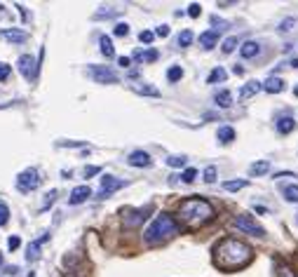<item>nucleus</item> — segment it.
<instances>
[{
	"label": "nucleus",
	"instance_id": "obj_1",
	"mask_svg": "<svg viewBox=\"0 0 298 277\" xmlns=\"http://www.w3.org/2000/svg\"><path fill=\"white\" fill-rule=\"evenodd\" d=\"M251 261V249L235 238H226L216 247V265L223 270H237Z\"/></svg>",
	"mask_w": 298,
	"mask_h": 277
},
{
	"label": "nucleus",
	"instance_id": "obj_2",
	"mask_svg": "<svg viewBox=\"0 0 298 277\" xmlns=\"http://www.w3.org/2000/svg\"><path fill=\"white\" fill-rule=\"evenodd\" d=\"M178 216L188 225H202L214 219V207L202 198H188L178 204Z\"/></svg>",
	"mask_w": 298,
	"mask_h": 277
},
{
	"label": "nucleus",
	"instance_id": "obj_3",
	"mask_svg": "<svg viewBox=\"0 0 298 277\" xmlns=\"http://www.w3.org/2000/svg\"><path fill=\"white\" fill-rule=\"evenodd\" d=\"M176 233H178V223L174 221V216H169V214H158L155 221L146 228L143 238H146L148 244H158V242H162V240L174 238Z\"/></svg>",
	"mask_w": 298,
	"mask_h": 277
},
{
	"label": "nucleus",
	"instance_id": "obj_4",
	"mask_svg": "<svg viewBox=\"0 0 298 277\" xmlns=\"http://www.w3.org/2000/svg\"><path fill=\"white\" fill-rule=\"evenodd\" d=\"M40 185V174L35 167H28L24 172L17 176V188L21 190V193H31V190H35Z\"/></svg>",
	"mask_w": 298,
	"mask_h": 277
},
{
	"label": "nucleus",
	"instance_id": "obj_5",
	"mask_svg": "<svg viewBox=\"0 0 298 277\" xmlns=\"http://www.w3.org/2000/svg\"><path fill=\"white\" fill-rule=\"evenodd\" d=\"M232 225L237 228V230H244V233H249V235H256V238H265V230L261 228V225L251 219V216H246V214H240V216H235L232 219Z\"/></svg>",
	"mask_w": 298,
	"mask_h": 277
},
{
	"label": "nucleus",
	"instance_id": "obj_6",
	"mask_svg": "<svg viewBox=\"0 0 298 277\" xmlns=\"http://www.w3.org/2000/svg\"><path fill=\"white\" fill-rule=\"evenodd\" d=\"M89 75L92 80H96L99 85H115L120 75L115 73V71H110L108 66H89Z\"/></svg>",
	"mask_w": 298,
	"mask_h": 277
},
{
	"label": "nucleus",
	"instance_id": "obj_7",
	"mask_svg": "<svg viewBox=\"0 0 298 277\" xmlns=\"http://www.w3.org/2000/svg\"><path fill=\"white\" fill-rule=\"evenodd\" d=\"M17 66H19V73H21L26 80L38 78V59H35V56H31V54H21V56H19V61H17Z\"/></svg>",
	"mask_w": 298,
	"mask_h": 277
},
{
	"label": "nucleus",
	"instance_id": "obj_8",
	"mask_svg": "<svg viewBox=\"0 0 298 277\" xmlns=\"http://www.w3.org/2000/svg\"><path fill=\"white\" fill-rule=\"evenodd\" d=\"M120 188H124V181H120V179H115V176H104L101 179V188H99V193H96V198L99 200H106L110 198L115 190H120Z\"/></svg>",
	"mask_w": 298,
	"mask_h": 277
},
{
	"label": "nucleus",
	"instance_id": "obj_9",
	"mask_svg": "<svg viewBox=\"0 0 298 277\" xmlns=\"http://www.w3.org/2000/svg\"><path fill=\"white\" fill-rule=\"evenodd\" d=\"M0 38L7 40V42H14V45H21V42L28 40V36H26V31H21V28H2L0 31Z\"/></svg>",
	"mask_w": 298,
	"mask_h": 277
},
{
	"label": "nucleus",
	"instance_id": "obj_10",
	"mask_svg": "<svg viewBox=\"0 0 298 277\" xmlns=\"http://www.w3.org/2000/svg\"><path fill=\"white\" fill-rule=\"evenodd\" d=\"M153 209H155L153 204H148V207H143V209H136L134 214H129V216L124 219V225H127V228H134V225L143 223V221L148 219V214H150Z\"/></svg>",
	"mask_w": 298,
	"mask_h": 277
},
{
	"label": "nucleus",
	"instance_id": "obj_11",
	"mask_svg": "<svg viewBox=\"0 0 298 277\" xmlns=\"http://www.w3.org/2000/svg\"><path fill=\"white\" fill-rule=\"evenodd\" d=\"M87 198H92V188H89V185H78V188H73L68 202H70V204H82Z\"/></svg>",
	"mask_w": 298,
	"mask_h": 277
},
{
	"label": "nucleus",
	"instance_id": "obj_12",
	"mask_svg": "<svg viewBox=\"0 0 298 277\" xmlns=\"http://www.w3.org/2000/svg\"><path fill=\"white\" fill-rule=\"evenodd\" d=\"M50 240V235L45 233L40 240H33L31 244L26 247V261H38V256H40V247H42V242H47Z\"/></svg>",
	"mask_w": 298,
	"mask_h": 277
},
{
	"label": "nucleus",
	"instance_id": "obj_13",
	"mask_svg": "<svg viewBox=\"0 0 298 277\" xmlns=\"http://www.w3.org/2000/svg\"><path fill=\"white\" fill-rule=\"evenodd\" d=\"M132 167H150L153 165V160H150L148 153H143V150H134V153H129V160H127Z\"/></svg>",
	"mask_w": 298,
	"mask_h": 277
},
{
	"label": "nucleus",
	"instance_id": "obj_14",
	"mask_svg": "<svg viewBox=\"0 0 298 277\" xmlns=\"http://www.w3.org/2000/svg\"><path fill=\"white\" fill-rule=\"evenodd\" d=\"M261 87H263L265 92H270V94H280V92H284V80L270 75V78L265 80V82H263Z\"/></svg>",
	"mask_w": 298,
	"mask_h": 277
},
{
	"label": "nucleus",
	"instance_id": "obj_15",
	"mask_svg": "<svg viewBox=\"0 0 298 277\" xmlns=\"http://www.w3.org/2000/svg\"><path fill=\"white\" fill-rule=\"evenodd\" d=\"M200 45H202L204 50H214L218 45V33L216 31H204V33H200Z\"/></svg>",
	"mask_w": 298,
	"mask_h": 277
},
{
	"label": "nucleus",
	"instance_id": "obj_16",
	"mask_svg": "<svg viewBox=\"0 0 298 277\" xmlns=\"http://www.w3.org/2000/svg\"><path fill=\"white\" fill-rule=\"evenodd\" d=\"M261 90H263V87H261V82H256V80H249L242 90H240V94H237V96L244 101V99H251V96H254L256 92H261Z\"/></svg>",
	"mask_w": 298,
	"mask_h": 277
},
{
	"label": "nucleus",
	"instance_id": "obj_17",
	"mask_svg": "<svg viewBox=\"0 0 298 277\" xmlns=\"http://www.w3.org/2000/svg\"><path fill=\"white\" fill-rule=\"evenodd\" d=\"M258 52H261V45H258V42H254V40H246L242 47H240V54H242V59H254Z\"/></svg>",
	"mask_w": 298,
	"mask_h": 277
},
{
	"label": "nucleus",
	"instance_id": "obj_18",
	"mask_svg": "<svg viewBox=\"0 0 298 277\" xmlns=\"http://www.w3.org/2000/svg\"><path fill=\"white\" fill-rule=\"evenodd\" d=\"M99 45H101V54L106 56V59H113L115 56V47H113V40L108 36H101L99 38Z\"/></svg>",
	"mask_w": 298,
	"mask_h": 277
},
{
	"label": "nucleus",
	"instance_id": "obj_19",
	"mask_svg": "<svg viewBox=\"0 0 298 277\" xmlns=\"http://www.w3.org/2000/svg\"><path fill=\"white\" fill-rule=\"evenodd\" d=\"M214 101H216V106H221V108H230L232 106V94L228 92V90H221V92H216Z\"/></svg>",
	"mask_w": 298,
	"mask_h": 277
},
{
	"label": "nucleus",
	"instance_id": "obj_20",
	"mask_svg": "<svg viewBox=\"0 0 298 277\" xmlns=\"http://www.w3.org/2000/svg\"><path fill=\"white\" fill-rule=\"evenodd\" d=\"M296 129V122H294V118H280L277 120V132L280 134H289Z\"/></svg>",
	"mask_w": 298,
	"mask_h": 277
},
{
	"label": "nucleus",
	"instance_id": "obj_21",
	"mask_svg": "<svg viewBox=\"0 0 298 277\" xmlns=\"http://www.w3.org/2000/svg\"><path fill=\"white\" fill-rule=\"evenodd\" d=\"M268 169H270V162H268V160H261V162H254V165L249 167V174H254V176H263Z\"/></svg>",
	"mask_w": 298,
	"mask_h": 277
},
{
	"label": "nucleus",
	"instance_id": "obj_22",
	"mask_svg": "<svg viewBox=\"0 0 298 277\" xmlns=\"http://www.w3.org/2000/svg\"><path fill=\"white\" fill-rule=\"evenodd\" d=\"M216 136L221 144H230V141H235V129H232V127H218Z\"/></svg>",
	"mask_w": 298,
	"mask_h": 277
},
{
	"label": "nucleus",
	"instance_id": "obj_23",
	"mask_svg": "<svg viewBox=\"0 0 298 277\" xmlns=\"http://www.w3.org/2000/svg\"><path fill=\"white\" fill-rule=\"evenodd\" d=\"M134 59L136 61H141V64H148V61H155V59H158V52H155V50H148V52H136Z\"/></svg>",
	"mask_w": 298,
	"mask_h": 277
},
{
	"label": "nucleus",
	"instance_id": "obj_24",
	"mask_svg": "<svg viewBox=\"0 0 298 277\" xmlns=\"http://www.w3.org/2000/svg\"><path fill=\"white\" fill-rule=\"evenodd\" d=\"M181 78H183V68L181 66H172L167 71V80H169V82H178Z\"/></svg>",
	"mask_w": 298,
	"mask_h": 277
},
{
	"label": "nucleus",
	"instance_id": "obj_25",
	"mask_svg": "<svg viewBox=\"0 0 298 277\" xmlns=\"http://www.w3.org/2000/svg\"><path fill=\"white\" fill-rule=\"evenodd\" d=\"M223 80H226V71H223V68H214V71L209 73L207 82H211V85H214V82H223Z\"/></svg>",
	"mask_w": 298,
	"mask_h": 277
},
{
	"label": "nucleus",
	"instance_id": "obj_26",
	"mask_svg": "<svg viewBox=\"0 0 298 277\" xmlns=\"http://www.w3.org/2000/svg\"><path fill=\"white\" fill-rule=\"evenodd\" d=\"M296 26H298V19H294V17H286L284 21L280 24V31H282V33H289V31H294Z\"/></svg>",
	"mask_w": 298,
	"mask_h": 277
},
{
	"label": "nucleus",
	"instance_id": "obj_27",
	"mask_svg": "<svg viewBox=\"0 0 298 277\" xmlns=\"http://www.w3.org/2000/svg\"><path fill=\"white\" fill-rule=\"evenodd\" d=\"M237 47V38L235 36H230V38H226L223 40V45H221V50H223V54H230L232 50Z\"/></svg>",
	"mask_w": 298,
	"mask_h": 277
},
{
	"label": "nucleus",
	"instance_id": "obj_28",
	"mask_svg": "<svg viewBox=\"0 0 298 277\" xmlns=\"http://www.w3.org/2000/svg\"><path fill=\"white\" fill-rule=\"evenodd\" d=\"M284 198L289 200V202H298V185H286L284 188Z\"/></svg>",
	"mask_w": 298,
	"mask_h": 277
},
{
	"label": "nucleus",
	"instance_id": "obj_29",
	"mask_svg": "<svg viewBox=\"0 0 298 277\" xmlns=\"http://www.w3.org/2000/svg\"><path fill=\"white\" fill-rule=\"evenodd\" d=\"M246 185H249V181H226V184H223V188H226V190H242V188H246Z\"/></svg>",
	"mask_w": 298,
	"mask_h": 277
},
{
	"label": "nucleus",
	"instance_id": "obj_30",
	"mask_svg": "<svg viewBox=\"0 0 298 277\" xmlns=\"http://www.w3.org/2000/svg\"><path fill=\"white\" fill-rule=\"evenodd\" d=\"M216 167H214V165H209V167H207V169H204V181H207V184H214V181H216Z\"/></svg>",
	"mask_w": 298,
	"mask_h": 277
},
{
	"label": "nucleus",
	"instance_id": "obj_31",
	"mask_svg": "<svg viewBox=\"0 0 298 277\" xmlns=\"http://www.w3.org/2000/svg\"><path fill=\"white\" fill-rule=\"evenodd\" d=\"M54 200H56V190H50L47 195H45V202H42V207H40V211H47L52 204H54Z\"/></svg>",
	"mask_w": 298,
	"mask_h": 277
},
{
	"label": "nucleus",
	"instance_id": "obj_32",
	"mask_svg": "<svg viewBox=\"0 0 298 277\" xmlns=\"http://www.w3.org/2000/svg\"><path fill=\"white\" fill-rule=\"evenodd\" d=\"M136 94H143V96H160V90L155 87H134Z\"/></svg>",
	"mask_w": 298,
	"mask_h": 277
},
{
	"label": "nucleus",
	"instance_id": "obj_33",
	"mask_svg": "<svg viewBox=\"0 0 298 277\" xmlns=\"http://www.w3.org/2000/svg\"><path fill=\"white\" fill-rule=\"evenodd\" d=\"M190 42H193V31H183L178 36V47H188Z\"/></svg>",
	"mask_w": 298,
	"mask_h": 277
},
{
	"label": "nucleus",
	"instance_id": "obj_34",
	"mask_svg": "<svg viewBox=\"0 0 298 277\" xmlns=\"http://www.w3.org/2000/svg\"><path fill=\"white\" fill-rule=\"evenodd\" d=\"M10 221V207L5 202H0V225H5Z\"/></svg>",
	"mask_w": 298,
	"mask_h": 277
},
{
	"label": "nucleus",
	"instance_id": "obj_35",
	"mask_svg": "<svg viewBox=\"0 0 298 277\" xmlns=\"http://www.w3.org/2000/svg\"><path fill=\"white\" fill-rule=\"evenodd\" d=\"M167 165H169V167H183V165H186V158H183V155H172V158L167 160Z\"/></svg>",
	"mask_w": 298,
	"mask_h": 277
},
{
	"label": "nucleus",
	"instance_id": "obj_36",
	"mask_svg": "<svg viewBox=\"0 0 298 277\" xmlns=\"http://www.w3.org/2000/svg\"><path fill=\"white\" fill-rule=\"evenodd\" d=\"M181 179H183L186 184H193V181L197 179V169H186V172L181 174Z\"/></svg>",
	"mask_w": 298,
	"mask_h": 277
},
{
	"label": "nucleus",
	"instance_id": "obj_37",
	"mask_svg": "<svg viewBox=\"0 0 298 277\" xmlns=\"http://www.w3.org/2000/svg\"><path fill=\"white\" fill-rule=\"evenodd\" d=\"M10 73H12V68L7 66L5 61H0V82H5V80L10 78Z\"/></svg>",
	"mask_w": 298,
	"mask_h": 277
},
{
	"label": "nucleus",
	"instance_id": "obj_38",
	"mask_svg": "<svg viewBox=\"0 0 298 277\" xmlns=\"http://www.w3.org/2000/svg\"><path fill=\"white\" fill-rule=\"evenodd\" d=\"M153 38H155V33H153V31H141V33H139V40H141V42H146V45H150Z\"/></svg>",
	"mask_w": 298,
	"mask_h": 277
},
{
	"label": "nucleus",
	"instance_id": "obj_39",
	"mask_svg": "<svg viewBox=\"0 0 298 277\" xmlns=\"http://www.w3.org/2000/svg\"><path fill=\"white\" fill-rule=\"evenodd\" d=\"M113 33H115V36H127V33H129V26H127V24H115V31H113Z\"/></svg>",
	"mask_w": 298,
	"mask_h": 277
},
{
	"label": "nucleus",
	"instance_id": "obj_40",
	"mask_svg": "<svg viewBox=\"0 0 298 277\" xmlns=\"http://www.w3.org/2000/svg\"><path fill=\"white\" fill-rule=\"evenodd\" d=\"M19 244H21V240L17 238V235H12V238L7 240V247H10V251H14V249H19Z\"/></svg>",
	"mask_w": 298,
	"mask_h": 277
},
{
	"label": "nucleus",
	"instance_id": "obj_41",
	"mask_svg": "<svg viewBox=\"0 0 298 277\" xmlns=\"http://www.w3.org/2000/svg\"><path fill=\"white\" fill-rule=\"evenodd\" d=\"M155 36H160V38H167V36H169V26H167V24L158 26V28H155Z\"/></svg>",
	"mask_w": 298,
	"mask_h": 277
},
{
	"label": "nucleus",
	"instance_id": "obj_42",
	"mask_svg": "<svg viewBox=\"0 0 298 277\" xmlns=\"http://www.w3.org/2000/svg\"><path fill=\"white\" fill-rule=\"evenodd\" d=\"M200 12H202V7H200L197 2H193V5L188 7V14H190V17H200Z\"/></svg>",
	"mask_w": 298,
	"mask_h": 277
},
{
	"label": "nucleus",
	"instance_id": "obj_43",
	"mask_svg": "<svg viewBox=\"0 0 298 277\" xmlns=\"http://www.w3.org/2000/svg\"><path fill=\"white\" fill-rule=\"evenodd\" d=\"M99 172H101V167H85V176H87V179H92V176H96Z\"/></svg>",
	"mask_w": 298,
	"mask_h": 277
},
{
	"label": "nucleus",
	"instance_id": "obj_44",
	"mask_svg": "<svg viewBox=\"0 0 298 277\" xmlns=\"http://www.w3.org/2000/svg\"><path fill=\"white\" fill-rule=\"evenodd\" d=\"M211 24H214V26H221V28H218V31H223V28L228 26V24H226L223 19H218V17H211Z\"/></svg>",
	"mask_w": 298,
	"mask_h": 277
},
{
	"label": "nucleus",
	"instance_id": "obj_45",
	"mask_svg": "<svg viewBox=\"0 0 298 277\" xmlns=\"http://www.w3.org/2000/svg\"><path fill=\"white\" fill-rule=\"evenodd\" d=\"M118 64H120V66H129V64H132V59H129V56H120V59H118Z\"/></svg>",
	"mask_w": 298,
	"mask_h": 277
},
{
	"label": "nucleus",
	"instance_id": "obj_46",
	"mask_svg": "<svg viewBox=\"0 0 298 277\" xmlns=\"http://www.w3.org/2000/svg\"><path fill=\"white\" fill-rule=\"evenodd\" d=\"M232 73H235V75H242L244 68H242V66H235V68H232Z\"/></svg>",
	"mask_w": 298,
	"mask_h": 277
},
{
	"label": "nucleus",
	"instance_id": "obj_47",
	"mask_svg": "<svg viewBox=\"0 0 298 277\" xmlns=\"http://www.w3.org/2000/svg\"><path fill=\"white\" fill-rule=\"evenodd\" d=\"M291 68H298V56H294V59H291Z\"/></svg>",
	"mask_w": 298,
	"mask_h": 277
},
{
	"label": "nucleus",
	"instance_id": "obj_48",
	"mask_svg": "<svg viewBox=\"0 0 298 277\" xmlns=\"http://www.w3.org/2000/svg\"><path fill=\"white\" fill-rule=\"evenodd\" d=\"M0 263H2V254H0Z\"/></svg>",
	"mask_w": 298,
	"mask_h": 277
},
{
	"label": "nucleus",
	"instance_id": "obj_49",
	"mask_svg": "<svg viewBox=\"0 0 298 277\" xmlns=\"http://www.w3.org/2000/svg\"><path fill=\"white\" fill-rule=\"evenodd\" d=\"M289 277H296V275H289Z\"/></svg>",
	"mask_w": 298,
	"mask_h": 277
}]
</instances>
